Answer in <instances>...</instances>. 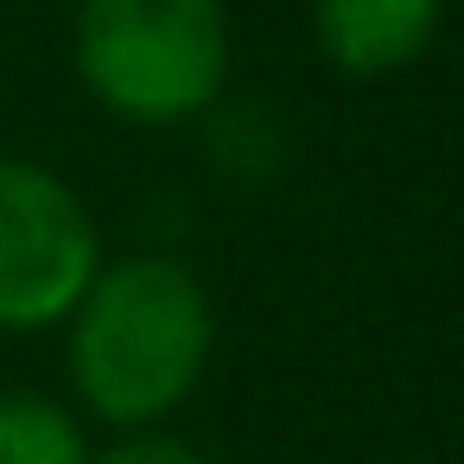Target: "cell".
Returning <instances> with one entry per match:
<instances>
[{"instance_id":"6da1fadb","label":"cell","mask_w":464,"mask_h":464,"mask_svg":"<svg viewBox=\"0 0 464 464\" xmlns=\"http://www.w3.org/2000/svg\"><path fill=\"white\" fill-rule=\"evenodd\" d=\"M64 324L71 388L115 432H140L179 413L217 350L210 293L172 255L102 261Z\"/></svg>"},{"instance_id":"7a4b0ae2","label":"cell","mask_w":464,"mask_h":464,"mask_svg":"<svg viewBox=\"0 0 464 464\" xmlns=\"http://www.w3.org/2000/svg\"><path fill=\"white\" fill-rule=\"evenodd\" d=\"M77 77L134 128L210 115L229 83L223 0H77Z\"/></svg>"},{"instance_id":"3957f363","label":"cell","mask_w":464,"mask_h":464,"mask_svg":"<svg viewBox=\"0 0 464 464\" xmlns=\"http://www.w3.org/2000/svg\"><path fill=\"white\" fill-rule=\"evenodd\" d=\"M96 267L102 236L83 198L33 160H0V331L64 324Z\"/></svg>"},{"instance_id":"277c9868","label":"cell","mask_w":464,"mask_h":464,"mask_svg":"<svg viewBox=\"0 0 464 464\" xmlns=\"http://www.w3.org/2000/svg\"><path fill=\"white\" fill-rule=\"evenodd\" d=\"M445 20V0H312V39L343 77L407 71Z\"/></svg>"},{"instance_id":"5b68a950","label":"cell","mask_w":464,"mask_h":464,"mask_svg":"<svg viewBox=\"0 0 464 464\" xmlns=\"http://www.w3.org/2000/svg\"><path fill=\"white\" fill-rule=\"evenodd\" d=\"M0 464H90V439L64 401L7 388L0 394Z\"/></svg>"},{"instance_id":"8992f818","label":"cell","mask_w":464,"mask_h":464,"mask_svg":"<svg viewBox=\"0 0 464 464\" xmlns=\"http://www.w3.org/2000/svg\"><path fill=\"white\" fill-rule=\"evenodd\" d=\"M90 464H204V451L160 432V426H140V432H121L115 445L90 451Z\"/></svg>"}]
</instances>
